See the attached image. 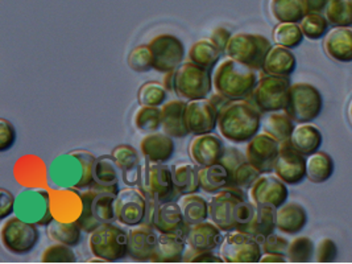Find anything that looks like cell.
Returning a JSON list of instances; mask_svg holds the SVG:
<instances>
[{
  "label": "cell",
  "mask_w": 352,
  "mask_h": 264,
  "mask_svg": "<svg viewBox=\"0 0 352 264\" xmlns=\"http://www.w3.org/2000/svg\"><path fill=\"white\" fill-rule=\"evenodd\" d=\"M96 156L85 149L58 155L48 166V185L52 189L83 190L93 185Z\"/></svg>",
  "instance_id": "1"
},
{
  "label": "cell",
  "mask_w": 352,
  "mask_h": 264,
  "mask_svg": "<svg viewBox=\"0 0 352 264\" xmlns=\"http://www.w3.org/2000/svg\"><path fill=\"white\" fill-rule=\"evenodd\" d=\"M261 113L247 99L227 100L219 109L218 129L232 144L248 143L261 127Z\"/></svg>",
  "instance_id": "2"
},
{
  "label": "cell",
  "mask_w": 352,
  "mask_h": 264,
  "mask_svg": "<svg viewBox=\"0 0 352 264\" xmlns=\"http://www.w3.org/2000/svg\"><path fill=\"white\" fill-rule=\"evenodd\" d=\"M119 186H100L93 184L90 188L80 190L83 202L82 214L77 223L85 232H91L102 223L116 221V196Z\"/></svg>",
  "instance_id": "3"
},
{
  "label": "cell",
  "mask_w": 352,
  "mask_h": 264,
  "mask_svg": "<svg viewBox=\"0 0 352 264\" xmlns=\"http://www.w3.org/2000/svg\"><path fill=\"white\" fill-rule=\"evenodd\" d=\"M258 82L257 70L234 58H227L217 66L212 83L214 90L228 100L247 99Z\"/></svg>",
  "instance_id": "4"
},
{
  "label": "cell",
  "mask_w": 352,
  "mask_h": 264,
  "mask_svg": "<svg viewBox=\"0 0 352 264\" xmlns=\"http://www.w3.org/2000/svg\"><path fill=\"white\" fill-rule=\"evenodd\" d=\"M89 248L104 262L122 261L129 256V232L113 222L102 223L90 232Z\"/></svg>",
  "instance_id": "5"
},
{
  "label": "cell",
  "mask_w": 352,
  "mask_h": 264,
  "mask_svg": "<svg viewBox=\"0 0 352 264\" xmlns=\"http://www.w3.org/2000/svg\"><path fill=\"white\" fill-rule=\"evenodd\" d=\"M14 215L38 228H47L53 221L50 190L45 186L21 189L15 198Z\"/></svg>",
  "instance_id": "6"
},
{
  "label": "cell",
  "mask_w": 352,
  "mask_h": 264,
  "mask_svg": "<svg viewBox=\"0 0 352 264\" xmlns=\"http://www.w3.org/2000/svg\"><path fill=\"white\" fill-rule=\"evenodd\" d=\"M214 87L211 72L190 61L173 72V93L184 100L208 98Z\"/></svg>",
  "instance_id": "7"
},
{
  "label": "cell",
  "mask_w": 352,
  "mask_h": 264,
  "mask_svg": "<svg viewBox=\"0 0 352 264\" xmlns=\"http://www.w3.org/2000/svg\"><path fill=\"white\" fill-rule=\"evenodd\" d=\"M290 86L289 77L264 74L258 78L256 87L247 100L261 114L284 111L288 103Z\"/></svg>",
  "instance_id": "8"
},
{
  "label": "cell",
  "mask_w": 352,
  "mask_h": 264,
  "mask_svg": "<svg viewBox=\"0 0 352 264\" xmlns=\"http://www.w3.org/2000/svg\"><path fill=\"white\" fill-rule=\"evenodd\" d=\"M272 47V43L263 34L236 33L232 34L227 45L226 56L255 70H263L267 54Z\"/></svg>",
  "instance_id": "9"
},
{
  "label": "cell",
  "mask_w": 352,
  "mask_h": 264,
  "mask_svg": "<svg viewBox=\"0 0 352 264\" xmlns=\"http://www.w3.org/2000/svg\"><path fill=\"white\" fill-rule=\"evenodd\" d=\"M323 98L320 90L310 83H294L289 89L285 113L296 123H310L322 113Z\"/></svg>",
  "instance_id": "10"
},
{
  "label": "cell",
  "mask_w": 352,
  "mask_h": 264,
  "mask_svg": "<svg viewBox=\"0 0 352 264\" xmlns=\"http://www.w3.org/2000/svg\"><path fill=\"white\" fill-rule=\"evenodd\" d=\"M248 199L244 189L228 186L215 193L210 205V219L223 232L236 230V218L241 202Z\"/></svg>",
  "instance_id": "11"
},
{
  "label": "cell",
  "mask_w": 352,
  "mask_h": 264,
  "mask_svg": "<svg viewBox=\"0 0 352 264\" xmlns=\"http://www.w3.org/2000/svg\"><path fill=\"white\" fill-rule=\"evenodd\" d=\"M140 189L144 192L146 197L156 202L177 201V198L179 197L173 182L172 169L169 165L164 163L145 160L144 175Z\"/></svg>",
  "instance_id": "12"
},
{
  "label": "cell",
  "mask_w": 352,
  "mask_h": 264,
  "mask_svg": "<svg viewBox=\"0 0 352 264\" xmlns=\"http://www.w3.org/2000/svg\"><path fill=\"white\" fill-rule=\"evenodd\" d=\"M37 225L25 222L16 215L4 221L0 230V239L4 248L15 255H24L36 248L40 231Z\"/></svg>",
  "instance_id": "13"
},
{
  "label": "cell",
  "mask_w": 352,
  "mask_h": 264,
  "mask_svg": "<svg viewBox=\"0 0 352 264\" xmlns=\"http://www.w3.org/2000/svg\"><path fill=\"white\" fill-rule=\"evenodd\" d=\"M219 251L223 263H257L263 256V248L256 238L239 230L224 235Z\"/></svg>",
  "instance_id": "14"
},
{
  "label": "cell",
  "mask_w": 352,
  "mask_h": 264,
  "mask_svg": "<svg viewBox=\"0 0 352 264\" xmlns=\"http://www.w3.org/2000/svg\"><path fill=\"white\" fill-rule=\"evenodd\" d=\"M148 197L140 188H124L119 190L116 196V221L124 226L136 228L144 223L148 213Z\"/></svg>",
  "instance_id": "15"
},
{
  "label": "cell",
  "mask_w": 352,
  "mask_h": 264,
  "mask_svg": "<svg viewBox=\"0 0 352 264\" xmlns=\"http://www.w3.org/2000/svg\"><path fill=\"white\" fill-rule=\"evenodd\" d=\"M149 47L153 53V70L159 73L173 72L184 63L185 45L177 36L159 34L149 43Z\"/></svg>",
  "instance_id": "16"
},
{
  "label": "cell",
  "mask_w": 352,
  "mask_h": 264,
  "mask_svg": "<svg viewBox=\"0 0 352 264\" xmlns=\"http://www.w3.org/2000/svg\"><path fill=\"white\" fill-rule=\"evenodd\" d=\"M148 213L144 223L151 225L157 232H175L188 228L181 212L179 202L166 201L156 202L149 199Z\"/></svg>",
  "instance_id": "17"
},
{
  "label": "cell",
  "mask_w": 352,
  "mask_h": 264,
  "mask_svg": "<svg viewBox=\"0 0 352 264\" xmlns=\"http://www.w3.org/2000/svg\"><path fill=\"white\" fill-rule=\"evenodd\" d=\"M280 152V142L273 139L268 133H257L248 143L245 148V159L257 170L264 173H272Z\"/></svg>",
  "instance_id": "18"
},
{
  "label": "cell",
  "mask_w": 352,
  "mask_h": 264,
  "mask_svg": "<svg viewBox=\"0 0 352 264\" xmlns=\"http://www.w3.org/2000/svg\"><path fill=\"white\" fill-rule=\"evenodd\" d=\"M219 110L211 99H195L186 103L185 123L192 135H205L218 127Z\"/></svg>",
  "instance_id": "19"
},
{
  "label": "cell",
  "mask_w": 352,
  "mask_h": 264,
  "mask_svg": "<svg viewBox=\"0 0 352 264\" xmlns=\"http://www.w3.org/2000/svg\"><path fill=\"white\" fill-rule=\"evenodd\" d=\"M273 172L287 185H298L306 179V156L294 148L289 140L283 142Z\"/></svg>",
  "instance_id": "20"
},
{
  "label": "cell",
  "mask_w": 352,
  "mask_h": 264,
  "mask_svg": "<svg viewBox=\"0 0 352 264\" xmlns=\"http://www.w3.org/2000/svg\"><path fill=\"white\" fill-rule=\"evenodd\" d=\"M250 197L258 206H271L278 209L288 201V186L276 175L264 173L250 189Z\"/></svg>",
  "instance_id": "21"
},
{
  "label": "cell",
  "mask_w": 352,
  "mask_h": 264,
  "mask_svg": "<svg viewBox=\"0 0 352 264\" xmlns=\"http://www.w3.org/2000/svg\"><path fill=\"white\" fill-rule=\"evenodd\" d=\"M224 151L226 146L222 138L212 132L195 135L189 144V156L192 163L201 168L219 163L223 157Z\"/></svg>",
  "instance_id": "22"
},
{
  "label": "cell",
  "mask_w": 352,
  "mask_h": 264,
  "mask_svg": "<svg viewBox=\"0 0 352 264\" xmlns=\"http://www.w3.org/2000/svg\"><path fill=\"white\" fill-rule=\"evenodd\" d=\"M159 234L151 225L142 223L129 232V256L139 262H155Z\"/></svg>",
  "instance_id": "23"
},
{
  "label": "cell",
  "mask_w": 352,
  "mask_h": 264,
  "mask_svg": "<svg viewBox=\"0 0 352 264\" xmlns=\"http://www.w3.org/2000/svg\"><path fill=\"white\" fill-rule=\"evenodd\" d=\"M111 156L122 172L123 182L127 186L140 188L144 175V165L140 163L138 151L129 144H120L112 149Z\"/></svg>",
  "instance_id": "24"
},
{
  "label": "cell",
  "mask_w": 352,
  "mask_h": 264,
  "mask_svg": "<svg viewBox=\"0 0 352 264\" xmlns=\"http://www.w3.org/2000/svg\"><path fill=\"white\" fill-rule=\"evenodd\" d=\"M52 214L63 222H77L82 214L83 202L78 189H52Z\"/></svg>",
  "instance_id": "25"
},
{
  "label": "cell",
  "mask_w": 352,
  "mask_h": 264,
  "mask_svg": "<svg viewBox=\"0 0 352 264\" xmlns=\"http://www.w3.org/2000/svg\"><path fill=\"white\" fill-rule=\"evenodd\" d=\"M14 176L24 188L48 185V168L34 155H25L17 160L14 166Z\"/></svg>",
  "instance_id": "26"
},
{
  "label": "cell",
  "mask_w": 352,
  "mask_h": 264,
  "mask_svg": "<svg viewBox=\"0 0 352 264\" xmlns=\"http://www.w3.org/2000/svg\"><path fill=\"white\" fill-rule=\"evenodd\" d=\"M223 231L214 222H199L188 226L186 241L188 246L197 251H215L223 242Z\"/></svg>",
  "instance_id": "27"
},
{
  "label": "cell",
  "mask_w": 352,
  "mask_h": 264,
  "mask_svg": "<svg viewBox=\"0 0 352 264\" xmlns=\"http://www.w3.org/2000/svg\"><path fill=\"white\" fill-rule=\"evenodd\" d=\"M186 103L182 99H177L169 100L161 107V129L173 139H181L190 133L185 123Z\"/></svg>",
  "instance_id": "28"
},
{
  "label": "cell",
  "mask_w": 352,
  "mask_h": 264,
  "mask_svg": "<svg viewBox=\"0 0 352 264\" xmlns=\"http://www.w3.org/2000/svg\"><path fill=\"white\" fill-rule=\"evenodd\" d=\"M175 142L173 138L165 132H152L146 133L140 143V152L145 160L153 163L166 164L175 155Z\"/></svg>",
  "instance_id": "29"
},
{
  "label": "cell",
  "mask_w": 352,
  "mask_h": 264,
  "mask_svg": "<svg viewBox=\"0 0 352 264\" xmlns=\"http://www.w3.org/2000/svg\"><path fill=\"white\" fill-rule=\"evenodd\" d=\"M326 54L338 63L352 61V30L350 27H336L326 33L323 40Z\"/></svg>",
  "instance_id": "30"
},
{
  "label": "cell",
  "mask_w": 352,
  "mask_h": 264,
  "mask_svg": "<svg viewBox=\"0 0 352 264\" xmlns=\"http://www.w3.org/2000/svg\"><path fill=\"white\" fill-rule=\"evenodd\" d=\"M186 231L188 228L175 232H159L155 262L168 263L182 261L188 246Z\"/></svg>",
  "instance_id": "31"
},
{
  "label": "cell",
  "mask_w": 352,
  "mask_h": 264,
  "mask_svg": "<svg viewBox=\"0 0 352 264\" xmlns=\"http://www.w3.org/2000/svg\"><path fill=\"white\" fill-rule=\"evenodd\" d=\"M307 225V213L302 205L285 202L276 210V228L287 235H296Z\"/></svg>",
  "instance_id": "32"
},
{
  "label": "cell",
  "mask_w": 352,
  "mask_h": 264,
  "mask_svg": "<svg viewBox=\"0 0 352 264\" xmlns=\"http://www.w3.org/2000/svg\"><path fill=\"white\" fill-rule=\"evenodd\" d=\"M297 67V58L292 50L283 45H274L267 54L263 72L270 76L289 77Z\"/></svg>",
  "instance_id": "33"
},
{
  "label": "cell",
  "mask_w": 352,
  "mask_h": 264,
  "mask_svg": "<svg viewBox=\"0 0 352 264\" xmlns=\"http://www.w3.org/2000/svg\"><path fill=\"white\" fill-rule=\"evenodd\" d=\"M170 169H172L175 186L179 196L198 193L201 190V182H199L201 166H198L195 163L181 162V163L170 165Z\"/></svg>",
  "instance_id": "34"
},
{
  "label": "cell",
  "mask_w": 352,
  "mask_h": 264,
  "mask_svg": "<svg viewBox=\"0 0 352 264\" xmlns=\"http://www.w3.org/2000/svg\"><path fill=\"white\" fill-rule=\"evenodd\" d=\"M290 144L305 156L320 151L323 138L318 127L310 123H298L289 139Z\"/></svg>",
  "instance_id": "35"
},
{
  "label": "cell",
  "mask_w": 352,
  "mask_h": 264,
  "mask_svg": "<svg viewBox=\"0 0 352 264\" xmlns=\"http://www.w3.org/2000/svg\"><path fill=\"white\" fill-rule=\"evenodd\" d=\"M201 189L208 195H215L231 186V173L226 165L219 162L215 164L202 166L199 169Z\"/></svg>",
  "instance_id": "36"
},
{
  "label": "cell",
  "mask_w": 352,
  "mask_h": 264,
  "mask_svg": "<svg viewBox=\"0 0 352 264\" xmlns=\"http://www.w3.org/2000/svg\"><path fill=\"white\" fill-rule=\"evenodd\" d=\"M334 169L333 157L323 151H317L306 157V179L309 182L323 184L331 179Z\"/></svg>",
  "instance_id": "37"
},
{
  "label": "cell",
  "mask_w": 352,
  "mask_h": 264,
  "mask_svg": "<svg viewBox=\"0 0 352 264\" xmlns=\"http://www.w3.org/2000/svg\"><path fill=\"white\" fill-rule=\"evenodd\" d=\"M261 126L265 133L272 136L277 142L283 143L290 139L292 133L294 131V120L284 111H274L267 113L261 116Z\"/></svg>",
  "instance_id": "38"
},
{
  "label": "cell",
  "mask_w": 352,
  "mask_h": 264,
  "mask_svg": "<svg viewBox=\"0 0 352 264\" xmlns=\"http://www.w3.org/2000/svg\"><path fill=\"white\" fill-rule=\"evenodd\" d=\"M82 232L83 230L77 222H63L54 218L47 226V235L52 242L63 243L70 248L80 245Z\"/></svg>",
  "instance_id": "39"
},
{
  "label": "cell",
  "mask_w": 352,
  "mask_h": 264,
  "mask_svg": "<svg viewBox=\"0 0 352 264\" xmlns=\"http://www.w3.org/2000/svg\"><path fill=\"white\" fill-rule=\"evenodd\" d=\"M276 210L271 206H258L257 205L256 212L250 222V225L243 230L245 234L252 235L256 238L258 242H261L265 236L274 232L276 228Z\"/></svg>",
  "instance_id": "40"
},
{
  "label": "cell",
  "mask_w": 352,
  "mask_h": 264,
  "mask_svg": "<svg viewBox=\"0 0 352 264\" xmlns=\"http://www.w3.org/2000/svg\"><path fill=\"white\" fill-rule=\"evenodd\" d=\"M270 10L278 23H300L307 14L305 0H271Z\"/></svg>",
  "instance_id": "41"
},
{
  "label": "cell",
  "mask_w": 352,
  "mask_h": 264,
  "mask_svg": "<svg viewBox=\"0 0 352 264\" xmlns=\"http://www.w3.org/2000/svg\"><path fill=\"white\" fill-rule=\"evenodd\" d=\"M179 206L188 226L210 219V205L205 198L198 196L197 193L186 195L181 198Z\"/></svg>",
  "instance_id": "42"
},
{
  "label": "cell",
  "mask_w": 352,
  "mask_h": 264,
  "mask_svg": "<svg viewBox=\"0 0 352 264\" xmlns=\"http://www.w3.org/2000/svg\"><path fill=\"white\" fill-rule=\"evenodd\" d=\"M222 54L210 40H201L194 43L189 50V61L211 72L218 65Z\"/></svg>",
  "instance_id": "43"
},
{
  "label": "cell",
  "mask_w": 352,
  "mask_h": 264,
  "mask_svg": "<svg viewBox=\"0 0 352 264\" xmlns=\"http://www.w3.org/2000/svg\"><path fill=\"white\" fill-rule=\"evenodd\" d=\"M120 170L111 155H104L96 157L93 165V184L100 186H112L119 185V173Z\"/></svg>",
  "instance_id": "44"
},
{
  "label": "cell",
  "mask_w": 352,
  "mask_h": 264,
  "mask_svg": "<svg viewBox=\"0 0 352 264\" xmlns=\"http://www.w3.org/2000/svg\"><path fill=\"white\" fill-rule=\"evenodd\" d=\"M304 38L300 23H278L273 30L274 43L289 50L298 48Z\"/></svg>",
  "instance_id": "45"
},
{
  "label": "cell",
  "mask_w": 352,
  "mask_h": 264,
  "mask_svg": "<svg viewBox=\"0 0 352 264\" xmlns=\"http://www.w3.org/2000/svg\"><path fill=\"white\" fill-rule=\"evenodd\" d=\"M324 16L331 27H351L352 0H329Z\"/></svg>",
  "instance_id": "46"
},
{
  "label": "cell",
  "mask_w": 352,
  "mask_h": 264,
  "mask_svg": "<svg viewBox=\"0 0 352 264\" xmlns=\"http://www.w3.org/2000/svg\"><path fill=\"white\" fill-rule=\"evenodd\" d=\"M168 99V90L162 83L157 81L145 82L138 91V102L140 106L160 107Z\"/></svg>",
  "instance_id": "47"
},
{
  "label": "cell",
  "mask_w": 352,
  "mask_h": 264,
  "mask_svg": "<svg viewBox=\"0 0 352 264\" xmlns=\"http://www.w3.org/2000/svg\"><path fill=\"white\" fill-rule=\"evenodd\" d=\"M314 242L307 236L294 238L289 243L287 258L292 263H307L314 256Z\"/></svg>",
  "instance_id": "48"
},
{
  "label": "cell",
  "mask_w": 352,
  "mask_h": 264,
  "mask_svg": "<svg viewBox=\"0 0 352 264\" xmlns=\"http://www.w3.org/2000/svg\"><path fill=\"white\" fill-rule=\"evenodd\" d=\"M135 126L144 133L157 132L161 129V109L153 106H142L135 116Z\"/></svg>",
  "instance_id": "49"
},
{
  "label": "cell",
  "mask_w": 352,
  "mask_h": 264,
  "mask_svg": "<svg viewBox=\"0 0 352 264\" xmlns=\"http://www.w3.org/2000/svg\"><path fill=\"white\" fill-rule=\"evenodd\" d=\"M300 27L306 38L320 40L329 32L330 23L322 14H306V16L300 21Z\"/></svg>",
  "instance_id": "50"
},
{
  "label": "cell",
  "mask_w": 352,
  "mask_h": 264,
  "mask_svg": "<svg viewBox=\"0 0 352 264\" xmlns=\"http://www.w3.org/2000/svg\"><path fill=\"white\" fill-rule=\"evenodd\" d=\"M127 64L129 69H132L136 73H146L155 69L153 61V53L149 47L146 45H138L129 52Z\"/></svg>",
  "instance_id": "51"
},
{
  "label": "cell",
  "mask_w": 352,
  "mask_h": 264,
  "mask_svg": "<svg viewBox=\"0 0 352 264\" xmlns=\"http://www.w3.org/2000/svg\"><path fill=\"white\" fill-rule=\"evenodd\" d=\"M260 176L261 173L256 168L245 160L231 170V186H238L244 190L251 189Z\"/></svg>",
  "instance_id": "52"
},
{
  "label": "cell",
  "mask_w": 352,
  "mask_h": 264,
  "mask_svg": "<svg viewBox=\"0 0 352 264\" xmlns=\"http://www.w3.org/2000/svg\"><path fill=\"white\" fill-rule=\"evenodd\" d=\"M73 248L63 243H53L41 255L43 263H74L77 262V255L72 250Z\"/></svg>",
  "instance_id": "53"
},
{
  "label": "cell",
  "mask_w": 352,
  "mask_h": 264,
  "mask_svg": "<svg viewBox=\"0 0 352 264\" xmlns=\"http://www.w3.org/2000/svg\"><path fill=\"white\" fill-rule=\"evenodd\" d=\"M289 243L290 242L287 238L277 235L274 232L270 234L260 242L264 254H278V255H287Z\"/></svg>",
  "instance_id": "54"
},
{
  "label": "cell",
  "mask_w": 352,
  "mask_h": 264,
  "mask_svg": "<svg viewBox=\"0 0 352 264\" xmlns=\"http://www.w3.org/2000/svg\"><path fill=\"white\" fill-rule=\"evenodd\" d=\"M316 258L320 263H333L338 258V246L330 238H323L316 248Z\"/></svg>",
  "instance_id": "55"
},
{
  "label": "cell",
  "mask_w": 352,
  "mask_h": 264,
  "mask_svg": "<svg viewBox=\"0 0 352 264\" xmlns=\"http://www.w3.org/2000/svg\"><path fill=\"white\" fill-rule=\"evenodd\" d=\"M16 142V130L11 122L0 119V152L4 153L14 147Z\"/></svg>",
  "instance_id": "56"
},
{
  "label": "cell",
  "mask_w": 352,
  "mask_h": 264,
  "mask_svg": "<svg viewBox=\"0 0 352 264\" xmlns=\"http://www.w3.org/2000/svg\"><path fill=\"white\" fill-rule=\"evenodd\" d=\"M185 262L190 263H222L223 259L221 255H215L212 251H197L190 248L188 254L184 255Z\"/></svg>",
  "instance_id": "57"
},
{
  "label": "cell",
  "mask_w": 352,
  "mask_h": 264,
  "mask_svg": "<svg viewBox=\"0 0 352 264\" xmlns=\"http://www.w3.org/2000/svg\"><path fill=\"white\" fill-rule=\"evenodd\" d=\"M15 198L10 190L0 189V219H7L15 213Z\"/></svg>",
  "instance_id": "58"
},
{
  "label": "cell",
  "mask_w": 352,
  "mask_h": 264,
  "mask_svg": "<svg viewBox=\"0 0 352 264\" xmlns=\"http://www.w3.org/2000/svg\"><path fill=\"white\" fill-rule=\"evenodd\" d=\"M231 37H232V33L230 32L227 28L218 27V28H215V30L211 32L210 41H211L218 50H221L222 53H226L227 45H228Z\"/></svg>",
  "instance_id": "59"
},
{
  "label": "cell",
  "mask_w": 352,
  "mask_h": 264,
  "mask_svg": "<svg viewBox=\"0 0 352 264\" xmlns=\"http://www.w3.org/2000/svg\"><path fill=\"white\" fill-rule=\"evenodd\" d=\"M307 14H322L326 11L329 0H305Z\"/></svg>",
  "instance_id": "60"
},
{
  "label": "cell",
  "mask_w": 352,
  "mask_h": 264,
  "mask_svg": "<svg viewBox=\"0 0 352 264\" xmlns=\"http://www.w3.org/2000/svg\"><path fill=\"white\" fill-rule=\"evenodd\" d=\"M288 261L287 255H278V254H264L260 259L261 263H285Z\"/></svg>",
  "instance_id": "61"
},
{
  "label": "cell",
  "mask_w": 352,
  "mask_h": 264,
  "mask_svg": "<svg viewBox=\"0 0 352 264\" xmlns=\"http://www.w3.org/2000/svg\"><path fill=\"white\" fill-rule=\"evenodd\" d=\"M175 72V70H173ZM173 72L165 73V81H164V86L166 87L168 91H173Z\"/></svg>",
  "instance_id": "62"
},
{
  "label": "cell",
  "mask_w": 352,
  "mask_h": 264,
  "mask_svg": "<svg viewBox=\"0 0 352 264\" xmlns=\"http://www.w3.org/2000/svg\"><path fill=\"white\" fill-rule=\"evenodd\" d=\"M349 116H350V119H351L352 122V100L351 103H350V109H349Z\"/></svg>",
  "instance_id": "63"
}]
</instances>
